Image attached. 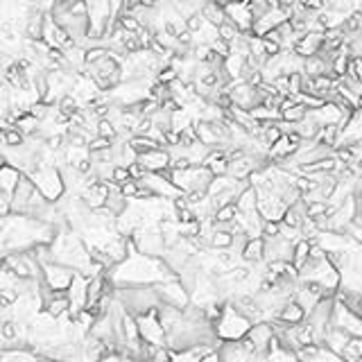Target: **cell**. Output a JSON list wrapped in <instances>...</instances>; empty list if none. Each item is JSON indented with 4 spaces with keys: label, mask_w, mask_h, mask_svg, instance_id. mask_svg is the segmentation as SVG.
I'll use <instances>...</instances> for the list:
<instances>
[{
    "label": "cell",
    "mask_w": 362,
    "mask_h": 362,
    "mask_svg": "<svg viewBox=\"0 0 362 362\" xmlns=\"http://www.w3.org/2000/svg\"><path fill=\"white\" fill-rule=\"evenodd\" d=\"M247 340L252 342V347L256 353H270L274 340H277V331H274V324L270 322H258L254 324L247 333Z\"/></svg>",
    "instance_id": "cell-6"
},
{
    "label": "cell",
    "mask_w": 362,
    "mask_h": 362,
    "mask_svg": "<svg viewBox=\"0 0 362 362\" xmlns=\"http://www.w3.org/2000/svg\"><path fill=\"white\" fill-rule=\"evenodd\" d=\"M154 290H157L161 306H170V308H177V310H186L188 306H191V292L181 286L179 279H170L166 283H159V286H154Z\"/></svg>",
    "instance_id": "cell-4"
},
{
    "label": "cell",
    "mask_w": 362,
    "mask_h": 362,
    "mask_svg": "<svg viewBox=\"0 0 362 362\" xmlns=\"http://www.w3.org/2000/svg\"><path fill=\"white\" fill-rule=\"evenodd\" d=\"M23 179V172L16 170L10 163H5V166H0V193H5L7 197H12L14 191L19 188Z\"/></svg>",
    "instance_id": "cell-11"
},
{
    "label": "cell",
    "mask_w": 362,
    "mask_h": 362,
    "mask_svg": "<svg viewBox=\"0 0 362 362\" xmlns=\"http://www.w3.org/2000/svg\"><path fill=\"white\" fill-rule=\"evenodd\" d=\"M0 362H41V358L25 347H7L5 351H0Z\"/></svg>",
    "instance_id": "cell-14"
},
{
    "label": "cell",
    "mask_w": 362,
    "mask_h": 362,
    "mask_svg": "<svg viewBox=\"0 0 362 362\" xmlns=\"http://www.w3.org/2000/svg\"><path fill=\"white\" fill-rule=\"evenodd\" d=\"M111 181L118 186H125L127 181H132V172H129V168H114V177H111Z\"/></svg>",
    "instance_id": "cell-16"
},
{
    "label": "cell",
    "mask_w": 362,
    "mask_h": 362,
    "mask_svg": "<svg viewBox=\"0 0 362 362\" xmlns=\"http://www.w3.org/2000/svg\"><path fill=\"white\" fill-rule=\"evenodd\" d=\"M136 163H139L145 172L161 175V172L170 170V152L166 148H161V150H154V152H148V154H141Z\"/></svg>",
    "instance_id": "cell-9"
},
{
    "label": "cell",
    "mask_w": 362,
    "mask_h": 362,
    "mask_svg": "<svg viewBox=\"0 0 362 362\" xmlns=\"http://www.w3.org/2000/svg\"><path fill=\"white\" fill-rule=\"evenodd\" d=\"M245 263L249 265H256V263H265V240L263 236L261 238H249L247 245L243 249V254H240Z\"/></svg>",
    "instance_id": "cell-12"
},
{
    "label": "cell",
    "mask_w": 362,
    "mask_h": 362,
    "mask_svg": "<svg viewBox=\"0 0 362 362\" xmlns=\"http://www.w3.org/2000/svg\"><path fill=\"white\" fill-rule=\"evenodd\" d=\"M200 362H222V356H220V351L218 349H209L202 356V360Z\"/></svg>",
    "instance_id": "cell-17"
},
{
    "label": "cell",
    "mask_w": 362,
    "mask_h": 362,
    "mask_svg": "<svg viewBox=\"0 0 362 362\" xmlns=\"http://www.w3.org/2000/svg\"><path fill=\"white\" fill-rule=\"evenodd\" d=\"M322 50H324V32H308L297 41V46L292 53H295L299 59H310V57L320 55Z\"/></svg>",
    "instance_id": "cell-10"
},
{
    "label": "cell",
    "mask_w": 362,
    "mask_h": 362,
    "mask_svg": "<svg viewBox=\"0 0 362 362\" xmlns=\"http://www.w3.org/2000/svg\"><path fill=\"white\" fill-rule=\"evenodd\" d=\"M265 240V263H292L295 258V245L277 238H263Z\"/></svg>",
    "instance_id": "cell-7"
},
{
    "label": "cell",
    "mask_w": 362,
    "mask_h": 362,
    "mask_svg": "<svg viewBox=\"0 0 362 362\" xmlns=\"http://www.w3.org/2000/svg\"><path fill=\"white\" fill-rule=\"evenodd\" d=\"M310 240H301V243L295 245V258H292V265L297 267V270H301L306 263H308V258H310Z\"/></svg>",
    "instance_id": "cell-15"
},
{
    "label": "cell",
    "mask_w": 362,
    "mask_h": 362,
    "mask_svg": "<svg viewBox=\"0 0 362 362\" xmlns=\"http://www.w3.org/2000/svg\"><path fill=\"white\" fill-rule=\"evenodd\" d=\"M30 179L34 181L37 191L46 197L50 204H57L59 200H64L66 184H64L62 172H59L57 166H41L34 175H30Z\"/></svg>",
    "instance_id": "cell-2"
},
{
    "label": "cell",
    "mask_w": 362,
    "mask_h": 362,
    "mask_svg": "<svg viewBox=\"0 0 362 362\" xmlns=\"http://www.w3.org/2000/svg\"><path fill=\"white\" fill-rule=\"evenodd\" d=\"M281 324H288V326H299V324H306V310L301 308L295 299L290 301V304H286L281 308L279 313V320Z\"/></svg>",
    "instance_id": "cell-13"
},
{
    "label": "cell",
    "mask_w": 362,
    "mask_h": 362,
    "mask_svg": "<svg viewBox=\"0 0 362 362\" xmlns=\"http://www.w3.org/2000/svg\"><path fill=\"white\" fill-rule=\"evenodd\" d=\"M136 322H139V333L145 344H152V347H157V349L168 347L166 331H163V326L159 322V308L152 310L148 315L136 317Z\"/></svg>",
    "instance_id": "cell-5"
},
{
    "label": "cell",
    "mask_w": 362,
    "mask_h": 362,
    "mask_svg": "<svg viewBox=\"0 0 362 362\" xmlns=\"http://www.w3.org/2000/svg\"><path fill=\"white\" fill-rule=\"evenodd\" d=\"M41 281L50 292H68L73 286V281L77 277V272L71 270L66 265H59V263H48L41 267Z\"/></svg>",
    "instance_id": "cell-3"
},
{
    "label": "cell",
    "mask_w": 362,
    "mask_h": 362,
    "mask_svg": "<svg viewBox=\"0 0 362 362\" xmlns=\"http://www.w3.org/2000/svg\"><path fill=\"white\" fill-rule=\"evenodd\" d=\"M224 12H227V19L234 23L240 32L252 34L254 16H252V10H249V3H224Z\"/></svg>",
    "instance_id": "cell-8"
},
{
    "label": "cell",
    "mask_w": 362,
    "mask_h": 362,
    "mask_svg": "<svg viewBox=\"0 0 362 362\" xmlns=\"http://www.w3.org/2000/svg\"><path fill=\"white\" fill-rule=\"evenodd\" d=\"M252 322L247 320L238 313L234 308V304H227L224 306V313L220 317V322L215 324V333L222 342H240L247 338L249 329H252Z\"/></svg>",
    "instance_id": "cell-1"
}]
</instances>
